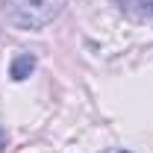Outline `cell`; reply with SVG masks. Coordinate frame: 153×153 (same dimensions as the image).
Masks as SVG:
<instances>
[{"label": "cell", "instance_id": "277c9868", "mask_svg": "<svg viewBox=\"0 0 153 153\" xmlns=\"http://www.w3.org/2000/svg\"><path fill=\"white\" fill-rule=\"evenodd\" d=\"M3 147H6V133L0 130V150H3Z\"/></svg>", "mask_w": 153, "mask_h": 153}, {"label": "cell", "instance_id": "3957f363", "mask_svg": "<svg viewBox=\"0 0 153 153\" xmlns=\"http://www.w3.org/2000/svg\"><path fill=\"white\" fill-rule=\"evenodd\" d=\"M36 71V56L33 53H18V56L12 59V68H9V76L21 82V79H27V76Z\"/></svg>", "mask_w": 153, "mask_h": 153}, {"label": "cell", "instance_id": "6da1fadb", "mask_svg": "<svg viewBox=\"0 0 153 153\" xmlns=\"http://www.w3.org/2000/svg\"><path fill=\"white\" fill-rule=\"evenodd\" d=\"M68 0H6V21L18 30H41L62 15Z\"/></svg>", "mask_w": 153, "mask_h": 153}, {"label": "cell", "instance_id": "7a4b0ae2", "mask_svg": "<svg viewBox=\"0 0 153 153\" xmlns=\"http://www.w3.org/2000/svg\"><path fill=\"white\" fill-rule=\"evenodd\" d=\"M121 9L133 21H153V0H121Z\"/></svg>", "mask_w": 153, "mask_h": 153}]
</instances>
